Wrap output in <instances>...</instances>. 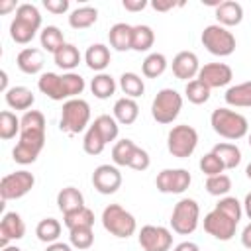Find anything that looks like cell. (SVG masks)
Wrapping results in <instances>:
<instances>
[{
    "label": "cell",
    "mask_w": 251,
    "mask_h": 251,
    "mask_svg": "<svg viewBox=\"0 0 251 251\" xmlns=\"http://www.w3.org/2000/svg\"><path fill=\"white\" fill-rule=\"evenodd\" d=\"M102 226L104 229L118 237V239H127L137 231V222L131 212H127L120 204H108L102 212Z\"/></svg>",
    "instance_id": "obj_5"
},
{
    "label": "cell",
    "mask_w": 251,
    "mask_h": 251,
    "mask_svg": "<svg viewBox=\"0 0 251 251\" xmlns=\"http://www.w3.org/2000/svg\"><path fill=\"white\" fill-rule=\"evenodd\" d=\"M216 20L220 25L224 27H233V25H239L241 20H243V6L235 0H226V2H220L216 6Z\"/></svg>",
    "instance_id": "obj_20"
},
{
    "label": "cell",
    "mask_w": 251,
    "mask_h": 251,
    "mask_svg": "<svg viewBox=\"0 0 251 251\" xmlns=\"http://www.w3.org/2000/svg\"><path fill=\"white\" fill-rule=\"evenodd\" d=\"M155 43V31L151 25H145V24H137L133 25V37H131V49L137 51V53H143V51H149Z\"/></svg>",
    "instance_id": "obj_31"
},
{
    "label": "cell",
    "mask_w": 251,
    "mask_h": 251,
    "mask_svg": "<svg viewBox=\"0 0 251 251\" xmlns=\"http://www.w3.org/2000/svg\"><path fill=\"white\" fill-rule=\"evenodd\" d=\"M120 88L127 98L135 100L145 92V82L137 73L127 71V73H122V76H120Z\"/></svg>",
    "instance_id": "obj_36"
},
{
    "label": "cell",
    "mask_w": 251,
    "mask_h": 251,
    "mask_svg": "<svg viewBox=\"0 0 251 251\" xmlns=\"http://www.w3.org/2000/svg\"><path fill=\"white\" fill-rule=\"evenodd\" d=\"M37 88L41 94H45L47 98L55 100V102H67V92H65V82H63V75L57 73H41L37 78Z\"/></svg>",
    "instance_id": "obj_18"
},
{
    "label": "cell",
    "mask_w": 251,
    "mask_h": 251,
    "mask_svg": "<svg viewBox=\"0 0 251 251\" xmlns=\"http://www.w3.org/2000/svg\"><path fill=\"white\" fill-rule=\"evenodd\" d=\"M137 241L143 251H171L173 247V233L163 226H143L139 229Z\"/></svg>",
    "instance_id": "obj_11"
},
{
    "label": "cell",
    "mask_w": 251,
    "mask_h": 251,
    "mask_svg": "<svg viewBox=\"0 0 251 251\" xmlns=\"http://www.w3.org/2000/svg\"><path fill=\"white\" fill-rule=\"evenodd\" d=\"M210 92H212V90H210L202 80H198V78L186 82V86H184V96H186V100L192 102V104H196V106L208 102V100H210Z\"/></svg>",
    "instance_id": "obj_41"
},
{
    "label": "cell",
    "mask_w": 251,
    "mask_h": 251,
    "mask_svg": "<svg viewBox=\"0 0 251 251\" xmlns=\"http://www.w3.org/2000/svg\"><path fill=\"white\" fill-rule=\"evenodd\" d=\"M167 67H169V61H167V57L163 55V53H149L145 59H143V63H141V73H143V76H147V78H157V76H161L165 71H167Z\"/></svg>",
    "instance_id": "obj_34"
},
{
    "label": "cell",
    "mask_w": 251,
    "mask_h": 251,
    "mask_svg": "<svg viewBox=\"0 0 251 251\" xmlns=\"http://www.w3.org/2000/svg\"><path fill=\"white\" fill-rule=\"evenodd\" d=\"M69 241L78 251L90 249L92 243H94V231H92V227H75V229H69Z\"/></svg>",
    "instance_id": "obj_43"
},
{
    "label": "cell",
    "mask_w": 251,
    "mask_h": 251,
    "mask_svg": "<svg viewBox=\"0 0 251 251\" xmlns=\"http://www.w3.org/2000/svg\"><path fill=\"white\" fill-rule=\"evenodd\" d=\"M175 6H182V2H175V0H153L151 2V8L153 10H157V12H169V10H173Z\"/></svg>",
    "instance_id": "obj_48"
},
{
    "label": "cell",
    "mask_w": 251,
    "mask_h": 251,
    "mask_svg": "<svg viewBox=\"0 0 251 251\" xmlns=\"http://www.w3.org/2000/svg\"><path fill=\"white\" fill-rule=\"evenodd\" d=\"M196 78L202 80L210 90L212 88H222V86H227L231 82L233 71L226 63H206L204 67H200V73H198Z\"/></svg>",
    "instance_id": "obj_14"
},
{
    "label": "cell",
    "mask_w": 251,
    "mask_h": 251,
    "mask_svg": "<svg viewBox=\"0 0 251 251\" xmlns=\"http://www.w3.org/2000/svg\"><path fill=\"white\" fill-rule=\"evenodd\" d=\"M39 29H41V14H39L37 6L29 4V2L18 4L16 16L10 22V37H12V41H16L20 45H27L37 35Z\"/></svg>",
    "instance_id": "obj_2"
},
{
    "label": "cell",
    "mask_w": 251,
    "mask_h": 251,
    "mask_svg": "<svg viewBox=\"0 0 251 251\" xmlns=\"http://www.w3.org/2000/svg\"><path fill=\"white\" fill-rule=\"evenodd\" d=\"M61 222L55 218H43L37 226H35V235L41 243H55L61 237Z\"/></svg>",
    "instance_id": "obj_33"
},
{
    "label": "cell",
    "mask_w": 251,
    "mask_h": 251,
    "mask_svg": "<svg viewBox=\"0 0 251 251\" xmlns=\"http://www.w3.org/2000/svg\"><path fill=\"white\" fill-rule=\"evenodd\" d=\"M92 126L100 131V135L104 137V141H106V143H110V141H116V139H118L120 124L116 122V118H114V116L102 114V116H98V118L92 122Z\"/></svg>",
    "instance_id": "obj_39"
},
{
    "label": "cell",
    "mask_w": 251,
    "mask_h": 251,
    "mask_svg": "<svg viewBox=\"0 0 251 251\" xmlns=\"http://www.w3.org/2000/svg\"><path fill=\"white\" fill-rule=\"evenodd\" d=\"M16 65L25 75H37V73H41V69L45 65L43 49H37V47H25V49H22L18 53V57H16Z\"/></svg>",
    "instance_id": "obj_19"
},
{
    "label": "cell",
    "mask_w": 251,
    "mask_h": 251,
    "mask_svg": "<svg viewBox=\"0 0 251 251\" xmlns=\"http://www.w3.org/2000/svg\"><path fill=\"white\" fill-rule=\"evenodd\" d=\"M200 224V206L194 198H180L171 214V227L178 235H190Z\"/></svg>",
    "instance_id": "obj_6"
},
{
    "label": "cell",
    "mask_w": 251,
    "mask_h": 251,
    "mask_svg": "<svg viewBox=\"0 0 251 251\" xmlns=\"http://www.w3.org/2000/svg\"><path fill=\"white\" fill-rule=\"evenodd\" d=\"M90 90L98 100H106L116 92V80L108 73H98L90 80Z\"/></svg>",
    "instance_id": "obj_35"
},
{
    "label": "cell",
    "mask_w": 251,
    "mask_h": 251,
    "mask_svg": "<svg viewBox=\"0 0 251 251\" xmlns=\"http://www.w3.org/2000/svg\"><path fill=\"white\" fill-rule=\"evenodd\" d=\"M212 151L222 159L226 171H231V169H235V167L241 163V149H239L235 143H227V141H224V143L214 145Z\"/></svg>",
    "instance_id": "obj_32"
},
{
    "label": "cell",
    "mask_w": 251,
    "mask_h": 251,
    "mask_svg": "<svg viewBox=\"0 0 251 251\" xmlns=\"http://www.w3.org/2000/svg\"><path fill=\"white\" fill-rule=\"evenodd\" d=\"M212 129L229 141H237L245 135H249V122L243 114L229 110V108H216L210 116Z\"/></svg>",
    "instance_id": "obj_3"
},
{
    "label": "cell",
    "mask_w": 251,
    "mask_h": 251,
    "mask_svg": "<svg viewBox=\"0 0 251 251\" xmlns=\"http://www.w3.org/2000/svg\"><path fill=\"white\" fill-rule=\"evenodd\" d=\"M39 43L43 47V51H49V53H57L67 41H65V35L63 31L57 27V25H45L39 33Z\"/></svg>",
    "instance_id": "obj_30"
},
{
    "label": "cell",
    "mask_w": 251,
    "mask_h": 251,
    "mask_svg": "<svg viewBox=\"0 0 251 251\" xmlns=\"http://www.w3.org/2000/svg\"><path fill=\"white\" fill-rule=\"evenodd\" d=\"M4 100H6V104L12 110H24V112H27L33 106L35 96H33V92L27 86H10V90L4 94Z\"/></svg>",
    "instance_id": "obj_25"
},
{
    "label": "cell",
    "mask_w": 251,
    "mask_h": 251,
    "mask_svg": "<svg viewBox=\"0 0 251 251\" xmlns=\"http://www.w3.org/2000/svg\"><path fill=\"white\" fill-rule=\"evenodd\" d=\"M20 129H22V118H18L10 110H4L0 114V137L4 141H10L16 135H20Z\"/></svg>",
    "instance_id": "obj_37"
},
{
    "label": "cell",
    "mask_w": 251,
    "mask_h": 251,
    "mask_svg": "<svg viewBox=\"0 0 251 251\" xmlns=\"http://www.w3.org/2000/svg\"><path fill=\"white\" fill-rule=\"evenodd\" d=\"M10 10H18L16 2L14 0H2L0 2V14H8Z\"/></svg>",
    "instance_id": "obj_53"
},
{
    "label": "cell",
    "mask_w": 251,
    "mask_h": 251,
    "mask_svg": "<svg viewBox=\"0 0 251 251\" xmlns=\"http://www.w3.org/2000/svg\"><path fill=\"white\" fill-rule=\"evenodd\" d=\"M25 235V224L18 212H6L0 220V249Z\"/></svg>",
    "instance_id": "obj_17"
},
{
    "label": "cell",
    "mask_w": 251,
    "mask_h": 251,
    "mask_svg": "<svg viewBox=\"0 0 251 251\" xmlns=\"http://www.w3.org/2000/svg\"><path fill=\"white\" fill-rule=\"evenodd\" d=\"M182 110V96L175 88H161L151 102V116L157 124H173Z\"/></svg>",
    "instance_id": "obj_8"
},
{
    "label": "cell",
    "mask_w": 251,
    "mask_h": 251,
    "mask_svg": "<svg viewBox=\"0 0 251 251\" xmlns=\"http://www.w3.org/2000/svg\"><path fill=\"white\" fill-rule=\"evenodd\" d=\"M106 145L108 143L104 141V137L100 135V131L90 124L88 129L84 131V137H82V149H84V153L86 155H92V157L94 155H100Z\"/></svg>",
    "instance_id": "obj_40"
},
{
    "label": "cell",
    "mask_w": 251,
    "mask_h": 251,
    "mask_svg": "<svg viewBox=\"0 0 251 251\" xmlns=\"http://www.w3.org/2000/svg\"><path fill=\"white\" fill-rule=\"evenodd\" d=\"M198 167H200V171H202L206 176L222 175V173L226 171V167H224L222 159H220V157H218L214 151H210V153H206L204 157H200V163H198Z\"/></svg>",
    "instance_id": "obj_45"
},
{
    "label": "cell",
    "mask_w": 251,
    "mask_h": 251,
    "mask_svg": "<svg viewBox=\"0 0 251 251\" xmlns=\"http://www.w3.org/2000/svg\"><path fill=\"white\" fill-rule=\"evenodd\" d=\"M241 245L251 251V222H249V224L243 227V231H241Z\"/></svg>",
    "instance_id": "obj_50"
},
{
    "label": "cell",
    "mask_w": 251,
    "mask_h": 251,
    "mask_svg": "<svg viewBox=\"0 0 251 251\" xmlns=\"http://www.w3.org/2000/svg\"><path fill=\"white\" fill-rule=\"evenodd\" d=\"M131 37H133V25L126 24V22H118L110 27L108 31V41H110V47L124 53V51H129L131 49Z\"/></svg>",
    "instance_id": "obj_21"
},
{
    "label": "cell",
    "mask_w": 251,
    "mask_h": 251,
    "mask_svg": "<svg viewBox=\"0 0 251 251\" xmlns=\"http://www.w3.org/2000/svg\"><path fill=\"white\" fill-rule=\"evenodd\" d=\"M45 251H73V245L63 243V241H55V243H49Z\"/></svg>",
    "instance_id": "obj_52"
},
{
    "label": "cell",
    "mask_w": 251,
    "mask_h": 251,
    "mask_svg": "<svg viewBox=\"0 0 251 251\" xmlns=\"http://www.w3.org/2000/svg\"><path fill=\"white\" fill-rule=\"evenodd\" d=\"M216 210L224 212L226 216H229L237 224H239V220L243 216V204L235 196H224V198H220V202L216 204Z\"/></svg>",
    "instance_id": "obj_44"
},
{
    "label": "cell",
    "mask_w": 251,
    "mask_h": 251,
    "mask_svg": "<svg viewBox=\"0 0 251 251\" xmlns=\"http://www.w3.org/2000/svg\"><path fill=\"white\" fill-rule=\"evenodd\" d=\"M43 8L51 14H65L69 10V0H43Z\"/></svg>",
    "instance_id": "obj_47"
},
{
    "label": "cell",
    "mask_w": 251,
    "mask_h": 251,
    "mask_svg": "<svg viewBox=\"0 0 251 251\" xmlns=\"http://www.w3.org/2000/svg\"><path fill=\"white\" fill-rule=\"evenodd\" d=\"M45 116L39 110H27L22 116L20 141L12 149V159L18 165H31L37 161L45 145Z\"/></svg>",
    "instance_id": "obj_1"
},
{
    "label": "cell",
    "mask_w": 251,
    "mask_h": 251,
    "mask_svg": "<svg viewBox=\"0 0 251 251\" xmlns=\"http://www.w3.org/2000/svg\"><path fill=\"white\" fill-rule=\"evenodd\" d=\"M171 69H173V75L178 78V80H194L200 73V61H198V55L194 51H180L173 57V63H171Z\"/></svg>",
    "instance_id": "obj_16"
},
{
    "label": "cell",
    "mask_w": 251,
    "mask_h": 251,
    "mask_svg": "<svg viewBox=\"0 0 251 251\" xmlns=\"http://www.w3.org/2000/svg\"><path fill=\"white\" fill-rule=\"evenodd\" d=\"M173 251H200V247H198V243H194V241H182V243L175 245Z\"/></svg>",
    "instance_id": "obj_51"
},
{
    "label": "cell",
    "mask_w": 251,
    "mask_h": 251,
    "mask_svg": "<svg viewBox=\"0 0 251 251\" xmlns=\"http://www.w3.org/2000/svg\"><path fill=\"white\" fill-rule=\"evenodd\" d=\"M243 214L251 220V192L245 194V200H243Z\"/></svg>",
    "instance_id": "obj_54"
},
{
    "label": "cell",
    "mask_w": 251,
    "mask_h": 251,
    "mask_svg": "<svg viewBox=\"0 0 251 251\" xmlns=\"http://www.w3.org/2000/svg\"><path fill=\"white\" fill-rule=\"evenodd\" d=\"M112 112H114L112 116L116 118L118 124H122V126H131V124L137 120V116H139V106H137V102H135L133 98L122 96V98H118V100L114 102Z\"/></svg>",
    "instance_id": "obj_23"
},
{
    "label": "cell",
    "mask_w": 251,
    "mask_h": 251,
    "mask_svg": "<svg viewBox=\"0 0 251 251\" xmlns=\"http://www.w3.org/2000/svg\"><path fill=\"white\" fill-rule=\"evenodd\" d=\"M0 251H22L18 245H8V247H2Z\"/></svg>",
    "instance_id": "obj_56"
},
{
    "label": "cell",
    "mask_w": 251,
    "mask_h": 251,
    "mask_svg": "<svg viewBox=\"0 0 251 251\" xmlns=\"http://www.w3.org/2000/svg\"><path fill=\"white\" fill-rule=\"evenodd\" d=\"M84 206V196L78 188L75 186H65L59 190L57 194V208L63 212V214H69L73 210H78Z\"/></svg>",
    "instance_id": "obj_26"
},
{
    "label": "cell",
    "mask_w": 251,
    "mask_h": 251,
    "mask_svg": "<svg viewBox=\"0 0 251 251\" xmlns=\"http://www.w3.org/2000/svg\"><path fill=\"white\" fill-rule=\"evenodd\" d=\"M122 6H124L127 12H141V10L147 6V0H124Z\"/></svg>",
    "instance_id": "obj_49"
},
{
    "label": "cell",
    "mask_w": 251,
    "mask_h": 251,
    "mask_svg": "<svg viewBox=\"0 0 251 251\" xmlns=\"http://www.w3.org/2000/svg\"><path fill=\"white\" fill-rule=\"evenodd\" d=\"M249 147H251V131H249Z\"/></svg>",
    "instance_id": "obj_58"
},
{
    "label": "cell",
    "mask_w": 251,
    "mask_h": 251,
    "mask_svg": "<svg viewBox=\"0 0 251 251\" xmlns=\"http://www.w3.org/2000/svg\"><path fill=\"white\" fill-rule=\"evenodd\" d=\"M35 186V176L22 169V171H16V173H10V175H4L2 180H0V196L2 200H18V198H24L31 188Z\"/></svg>",
    "instance_id": "obj_10"
},
{
    "label": "cell",
    "mask_w": 251,
    "mask_h": 251,
    "mask_svg": "<svg viewBox=\"0 0 251 251\" xmlns=\"http://www.w3.org/2000/svg\"><path fill=\"white\" fill-rule=\"evenodd\" d=\"M149 165H151L149 153L137 145V149H135V153H133V157L129 161V169H133V171H145V169H149Z\"/></svg>",
    "instance_id": "obj_46"
},
{
    "label": "cell",
    "mask_w": 251,
    "mask_h": 251,
    "mask_svg": "<svg viewBox=\"0 0 251 251\" xmlns=\"http://www.w3.org/2000/svg\"><path fill=\"white\" fill-rule=\"evenodd\" d=\"M200 41H202V45H204L212 55H216V57H229V55L235 51V45H237L235 35H233L227 27H224V25H220V24H210V25H206V27L202 29Z\"/></svg>",
    "instance_id": "obj_7"
},
{
    "label": "cell",
    "mask_w": 251,
    "mask_h": 251,
    "mask_svg": "<svg viewBox=\"0 0 251 251\" xmlns=\"http://www.w3.org/2000/svg\"><path fill=\"white\" fill-rule=\"evenodd\" d=\"M80 59H82V57H80V51H78V47L73 45V43H65V45L53 55L55 65H57L59 69L67 71V73H73V69L78 67Z\"/></svg>",
    "instance_id": "obj_27"
},
{
    "label": "cell",
    "mask_w": 251,
    "mask_h": 251,
    "mask_svg": "<svg viewBox=\"0 0 251 251\" xmlns=\"http://www.w3.org/2000/svg\"><path fill=\"white\" fill-rule=\"evenodd\" d=\"M224 100L231 108H251V80L229 86L224 94Z\"/></svg>",
    "instance_id": "obj_24"
},
{
    "label": "cell",
    "mask_w": 251,
    "mask_h": 251,
    "mask_svg": "<svg viewBox=\"0 0 251 251\" xmlns=\"http://www.w3.org/2000/svg\"><path fill=\"white\" fill-rule=\"evenodd\" d=\"M98 20V10L94 6H80L69 14V25L73 29H86Z\"/></svg>",
    "instance_id": "obj_28"
},
{
    "label": "cell",
    "mask_w": 251,
    "mask_h": 251,
    "mask_svg": "<svg viewBox=\"0 0 251 251\" xmlns=\"http://www.w3.org/2000/svg\"><path fill=\"white\" fill-rule=\"evenodd\" d=\"M235 229H237V222H233L229 216H226L216 208L204 216V231L218 241H229L235 235Z\"/></svg>",
    "instance_id": "obj_13"
},
{
    "label": "cell",
    "mask_w": 251,
    "mask_h": 251,
    "mask_svg": "<svg viewBox=\"0 0 251 251\" xmlns=\"http://www.w3.org/2000/svg\"><path fill=\"white\" fill-rule=\"evenodd\" d=\"M63 224L67 229L75 227H94V212L88 206H82L78 210H73L69 214H63Z\"/></svg>",
    "instance_id": "obj_29"
},
{
    "label": "cell",
    "mask_w": 251,
    "mask_h": 251,
    "mask_svg": "<svg viewBox=\"0 0 251 251\" xmlns=\"http://www.w3.org/2000/svg\"><path fill=\"white\" fill-rule=\"evenodd\" d=\"M88 126H90V104L86 100L78 96L63 102L61 120H59L61 131H65L67 135H78L86 131Z\"/></svg>",
    "instance_id": "obj_4"
},
{
    "label": "cell",
    "mask_w": 251,
    "mask_h": 251,
    "mask_svg": "<svg viewBox=\"0 0 251 251\" xmlns=\"http://www.w3.org/2000/svg\"><path fill=\"white\" fill-rule=\"evenodd\" d=\"M135 149H137V145L131 139H120V141H116L114 147H112V161H114V165H118V167H129V161H131Z\"/></svg>",
    "instance_id": "obj_38"
},
{
    "label": "cell",
    "mask_w": 251,
    "mask_h": 251,
    "mask_svg": "<svg viewBox=\"0 0 251 251\" xmlns=\"http://www.w3.org/2000/svg\"><path fill=\"white\" fill-rule=\"evenodd\" d=\"M245 175H247V178L251 180V163H249V165L245 167Z\"/></svg>",
    "instance_id": "obj_57"
},
{
    "label": "cell",
    "mask_w": 251,
    "mask_h": 251,
    "mask_svg": "<svg viewBox=\"0 0 251 251\" xmlns=\"http://www.w3.org/2000/svg\"><path fill=\"white\" fill-rule=\"evenodd\" d=\"M196 145H198V131L192 126L180 124L171 127L167 135V149L173 157L186 159L196 151Z\"/></svg>",
    "instance_id": "obj_9"
},
{
    "label": "cell",
    "mask_w": 251,
    "mask_h": 251,
    "mask_svg": "<svg viewBox=\"0 0 251 251\" xmlns=\"http://www.w3.org/2000/svg\"><path fill=\"white\" fill-rule=\"evenodd\" d=\"M92 186L100 194H114L122 186V173L116 165H98L92 173Z\"/></svg>",
    "instance_id": "obj_15"
},
{
    "label": "cell",
    "mask_w": 251,
    "mask_h": 251,
    "mask_svg": "<svg viewBox=\"0 0 251 251\" xmlns=\"http://www.w3.org/2000/svg\"><path fill=\"white\" fill-rule=\"evenodd\" d=\"M190 182L192 176L186 169H163L155 178V186L163 194H182Z\"/></svg>",
    "instance_id": "obj_12"
},
{
    "label": "cell",
    "mask_w": 251,
    "mask_h": 251,
    "mask_svg": "<svg viewBox=\"0 0 251 251\" xmlns=\"http://www.w3.org/2000/svg\"><path fill=\"white\" fill-rule=\"evenodd\" d=\"M110 61H112V55L104 43H92L84 53L86 67L90 71H96V73H104V69L110 65Z\"/></svg>",
    "instance_id": "obj_22"
},
{
    "label": "cell",
    "mask_w": 251,
    "mask_h": 251,
    "mask_svg": "<svg viewBox=\"0 0 251 251\" xmlns=\"http://www.w3.org/2000/svg\"><path fill=\"white\" fill-rule=\"evenodd\" d=\"M0 88H2V92H4V94L10 90V88H8V73H6V71H2V73H0Z\"/></svg>",
    "instance_id": "obj_55"
},
{
    "label": "cell",
    "mask_w": 251,
    "mask_h": 251,
    "mask_svg": "<svg viewBox=\"0 0 251 251\" xmlns=\"http://www.w3.org/2000/svg\"><path fill=\"white\" fill-rule=\"evenodd\" d=\"M206 190H208V194H212V196L224 198V196H227V192L231 190V178H229L226 173L208 176V178H206Z\"/></svg>",
    "instance_id": "obj_42"
}]
</instances>
